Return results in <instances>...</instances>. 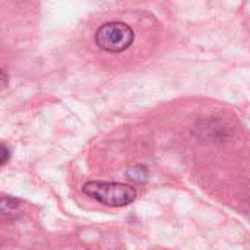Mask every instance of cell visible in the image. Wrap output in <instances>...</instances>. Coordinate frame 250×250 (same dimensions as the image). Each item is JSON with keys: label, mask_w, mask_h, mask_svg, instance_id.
<instances>
[{"label": "cell", "mask_w": 250, "mask_h": 250, "mask_svg": "<svg viewBox=\"0 0 250 250\" xmlns=\"http://www.w3.org/2000/svg\"><path fill=\"white\" fill-rule=\"evenodd\" d=\"M1 155H3V158H1V164H6V161H7V155H9V151L6 149V146H4V145H1Z\"/></svg>", "instance_id": "277c9868"}, {"label": "cell", "mask_w": 250, "mask_h": 250, "mask_svg": "<svg viewBox=\"0 0 250 250\" xmlns=\"http://www.w3.org/2000/svg\"><path fill=\"white\" fill-rule=\"evenodd\" d=\"M135 40L133 29L125 22H107L95 32L97 45L110 53H122L127 50Z\"/></svg>", "instance_id": "7a4b0ae2"}, {"label": "cell", "mask_w": 250, "mask_h": 250, "mask_svg": "<svg viewBox=\"0 0 250 250\" xmlns=\"http://www.w3.org/2000/svg\"><path fill=\"white\" fill-rule=\"evenodd\" d=\"M82 192L97 202L107 207H126L136 199V190L125 183L116 182H88Z\"/></svg>", "instance_id": "6da1fadb"}, {"label": "cell", "mask_w": 250, "mask_h": 250, "mask_svg": "<svg viewBox=\"0 0 250 250\" xmlns=\"http://www.w3.org/2000/svg\"><path fill=\"white\" fill-rule=\"evenodd\" d=\"M6 204H7V201H6V198H4V199L1 201V207H4V208H3V211H4V212H7V211H9V208L6 207ZM18 204H19V202H18L16 199H13V202L10 204V207H12V209H13V208H15V207L18 205Z\"/></svg>", "instance_id": "3957f363"}]
</instances>
